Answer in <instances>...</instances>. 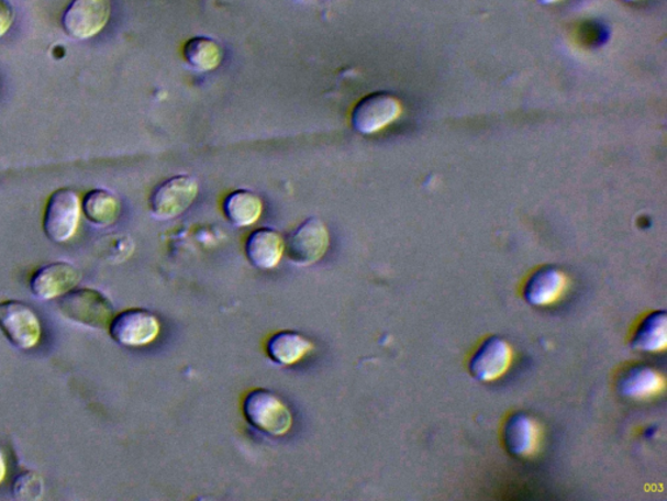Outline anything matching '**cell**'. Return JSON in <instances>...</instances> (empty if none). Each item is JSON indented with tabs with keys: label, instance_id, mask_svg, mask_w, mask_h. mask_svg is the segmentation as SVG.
Returning a JSON list of instances; mask_svg holds the SVG:
<instances>
[{
	"label": "cell",
	"instance_id": "1",
	"mask_svg": "<svg viewBox=\"0 0 667 501\" xmlns=\"http://www.w3.org/2000/svg\"><path fill=\"white\" fill-rule=\"evenodd\" d=\"M245 420L264 435L279 437L290 433L293 416L289 407L269 389H253L243 402Z\"/></svg>",
	"mask_w": 667,
	"mask_h": 501
},
{
	"label": "cell",
	"instance_id": "2",
	"mask_svg": "<svg viewBox=\"0 0 667 501\" xmlns=\"http://www.w3.org/2000/svg\"><path fill=\"white\" fill-rule=\"evenodd\" d=\"M58 310L63 318L96 331L109 330L115 315L114 305L101 291L81 288L60 297Z\"/></svg>",
	"mask_w": 667,
	"mask_h": 501
},
{
	"label": "cell",
	"instance_id": "3",
	"mask_svg": "<svg viewBox=\"0 0 667 501\" xmlns=\"http://www.w3.org/2000/svg\"><path fill=\"white\" fill-rule=\"evenodd\" d=\"M81 200L71 188H59L48 198L44 213V232L55 243L73 238L80 224Z\"/></svg>",
	"mask_w": 667,
	"mask_h": 501
},
{
	"label": "cell",
	"instance_id": "4",
	"mask_svg": "<svg viewBox=\"0 0 667 501\" xmlns=\"http://www.w3.org/2000/svg\"><path fill=\"white\" fill-rule=\"evenodd\" d=\"M199 183L191 176H175L154 188L149 198L153 218L167 221L179 218L194 203Z\"/></svg>",
	"mask_w": 667,
	"mask_h": 501
},
{
	"label": "cell",
	"instance_id": "5",
	"mask_svg": "<svg viewBox=\"0 0 667 501\" xmlns=\"http://www.w3.org/2000/svg\"><path fill=\"white\" fill-rule=\"evenodd\" d=\"M330 234L320 219H308L287 236L285 253L300 267L313 266L327 253Z\"/></svg>",
	"mask_w": 667,
	"mask_h": 501
},
{
	"label": "cell",
	"instance_id": "6",
	"mask_svg": "<svg viewBox=\"0 0 667 501\" xmlns=\"http://www.w3.org/2000/svg\"><path fill=\"white\" fill-rule=\"evenodd\" d=\"M0 330L10 344L20 350L33 349L42 336L37 313L20 301L0 302Z\"/></svg>",
	"mask_w": 667,
	"mask_h": 501
},
{
	"label": "cell",
	"instance_id": "7",
	"mask_svg": "<svg viewBox=\"0 0 667 501\" xmlns=\"http://www.w3.org/2000/svg\"><path fill=\"white\" fill-rule=\"evenodd\" d=\"M108 331L118 345L143 347L159 336L160 323L149 310L129 309L112 318Z\"/></svg>",
	"mask_w": 667,
	"mask_h": 501
},
{
	"label": "cell",
	"instance_id": "8",
	"mask_svg": "<svg viewBox=\"0 0 667 501\" xmlns=\"http://www.w3.org/2000/svg\"><path fill=\"white\" fill-rule=\"evenodd\" d=\"M400 114H402V103L397 97L386 92H376L363 97L355 104L353 114H351V123L357 134L374 135L394 123Z\"/></svg>",
	"mask_w": 667,
	"mask_h": 501
},
{
	"label": "cell",
	"instance_id": "9",
	"mask_svg": "<svg viewBox=\"0 0 667 501\" xmlns=\"http://www.w3.org/2000/svg\"><path fill=\"white\" fill-rule=\"evenodd\" d=\"M110 16V0H73L63 13L62 25L69 37L89 40L103 31Z\"/></svg>",
	"mask_w": 667,
	"mask_h": 501
},
{
	"label": "cell",
	"instance_id": "10",
	"mask_svg": "<svg viewBox=\"0 0 667 501\" xmlns=\"http://www.w3.org/2000/svg\"><path fill=\"white\" fill-rule=\"evenodd\" d=\"M81 278L80 269L74 264L55 261L34 271L30 288L32 294L41 301H52L77 288Z\"/></svg>",
	"mask_w": 667,
	"mask_h": 501
},
{
	"label": "cell",
	"instance_id": "11",
	"mask_svg": "<svg viewBox=\"0 0 667 501\" xmlns=\"http://www.w3.org/2000/svg\"><path fill=\"white\" fill-rule=\"evenodd\" d=\"M511 364L510 345L501 337H489L469 361V371L480 381L500 378L509 370Z\"/></svg>",
	"mask_w": 667,
	"mask_h": 501
},
{
	"label": "cell",
	"instance_id": "12",
	"mask_svg": "<svg viewBox=\"0 0 667 501\" xmlns=\"http://www.w3.org/2000/svg\"><path fill=\"white\" fill-rule=\"evenodd\" d=\"M285 254V240L277 230L262 227L252 232L245 242V255L253 267L270 270L278 266Z\"/></svg>",
	"mask_w": 667,
	"mask_h": 501
},
{
	"label": "cell",
	"instance_id": "13",
	"mask_svg": "<svg viewBox=\"0 0 667 501\" xmlns=\"http://www.w3.org/2000/svg\"><path fill=\"white\" fill-rule=\"evenodd\" d=\"M566 288V276L556 267H544L533 274L524 288L525 301L532 305L557 302Z\"/></svg>",
	"mask_w": 667,
	"mask_h": 501
},
{
	"label": "cell",
	"instance_id": "14",
	"mask_svg": "<svg viewBox=\"0 0 667 501\" xmlns=\"http://www.w3.org/2000/svg\"><path fill=\"white\" fill-rule=\"evenodd\" d=\"M311 339L299 332L282 331L269 338L266 344L268 357L279 366H292L298 364L307 354L313 350Z\"/></svg>",
	"mask_w": 667,
	"mask_h": 501
},
{
	"label": "cell",
	"instance_id": "15",
	"mask_svg": "<svg viewBox=\"0 0 667 501\" xmlns=\"http://www.w3.org/2000/svg\"><path fill=\"white\" fill-rule=\"evenodd\" d=\"M503 437L511 455L529 457L537 448L538 427L530 415L516 413L505 422Z\"/></svg>",
	"mask_w": 667,
	"mask_h": 501
},
{
	"label": "cell",
	"instance_id": "16",
	"mask_svg": "<svg viewBox=\"0 0 667 501\" xmlns=\"http://www.w3.org/2000/svg\"><path fill=\"white\" fill-rule=\"evenodd\" d=\"M264 203L262 198L249 190H236L223 201V213L231 225L248 227L262 218Z\"/></svg>",
	"mask_w": 667,
	"mask_h": 501
},
{
	"label": "cell",
	"instance_id": "17",
	"mask_svg": "<svg viewBox=\"0 0 667 501\" xmlns=\"http://www.w3.org/2000/svg\"><path fill=\"white\" fill-rule=\"evenodd\" d=\"M81 209L90 224L108 227L115 224L122 207L114 193L104 188H96L86 194Z\"/></svg>",
	"mask_w": 667,
	"mask_h": 501
},
{
	"label": "cell",
	"instance_id": "18",
	"mask_svg": "<svg viewBox=\"0 0 667 501\" xmlns=\"http://www.w3.org/2000/svg\"><path fill=\"white\" fill-rule=\"evenodd\" d=\"M618 388L629 399H647L662 391L664 379L651 367L636 366L622 376Z\"/></svg>",
	"mask_w": 667,
	"mask_h": 501
},
{
	"label": "cell",
	"instance_id": "19",
	"mask_svg": "<svg viewBox=\"0 0 667 501\" xmlns=\"http://www.w3.org/2000/svg\"><path fill=\"white\" fill-rule=\"evenodd\" d=\"M182 55L189 67L199 73L214 71L223 59L222 46L215 40L203 36L189 38L182 47Z\"/></svg>",
	"mask_w": 667,
	"mask_h": 501
},
{
	"label": "cell",
	"instance_id": "20",
	"mask_svg": "<svg viewBox=\"0 0 667 501\" xmlns=\"http://www.w3.org/2000/svg\"><path fill=\"white\" fill-rule=\"evenodd\" d=\"M667 341V318L665 311L651 313L638 326L632 347L645 353H657L665 349Z\"/></svg>",
	"mask_w": 667,
	"mask_h": 501
},
{
	"label": "cell",
	"instance_id": "21",
	"mask_svg": "<svg viewBox=\"0 0 667 501\" xmlns=\"http://www.w3.org/2000/svg\"><path fill=\"white\" fill-rule=\"evenodd\" d=\"M12 497L21 501H36L44 497L45 482L38 472L25 470L13 479Z\"/></svg>",
	"mask_w": 667,
	"mask_h": 501
},
{
	"label": "cell",
	"instance_id": "22",
	"mask_svg": "<svg viewBox=\"0 0 667 501\" xmlns=\"http://www.w3.org/2000/svg\"><path fill=\"white\" fill-rule=\"evenodd\" d=\"M15 20V10L7 0H0V37H3Z\"/></svg>",
	"mask_w": 667,
	"mask_h": 501
},
{
	"label": "cell",
	"instance_id": "23",
	"mask_svg": "<svg viewBox=\"0 0 667 501\" xmlns=\"http://www.w3.org/2000/svg\"><path fill=\"white\" fill-rule=\"evenodd\" d=\"M5 475H7L5 457H4L2 447H0V483L3 482Z\"/></svg>",
	"mask_w": 667,
	"mask_h": 501
},
{
	"label": "cell",
	"instance_id": "24",
	"mask_svg": "<svg viewBox=\"0 0 667 501\" xmlns=\"http://www.w3.org/2000/svg\"><path fill=\"white\" fill-rule=\"evenodd\" d=\"M537 2L543 5H551L558 3L559 0H537Z\"/></svg>",
	"mask_w": 667,
	"mask_h": 501
},
{
	"label": "cell",
	"instance_id": "25",
	"mask_svg": "<svg viewBox=\"0 0 667 501\" xmlns=\"http://www.w3.org/2000/svg\"><path fill=\"white\" fill-rule=\"evenodd\" d=\"M626 2H638V0H626Z\"/></svg>",
	"mask_w": 667,
	"mask_h": 501
}]
</instances>
